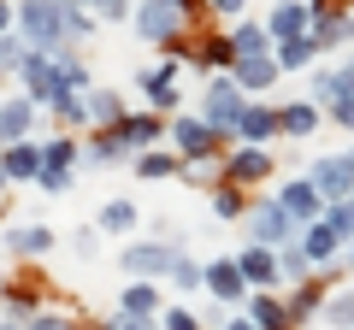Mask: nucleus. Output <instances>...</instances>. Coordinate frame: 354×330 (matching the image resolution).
I'll return each instance as SVG.
<instances>
[{
  "label": "nucleus",
  "instance_id": "4c0bfd02",
  "mask_svg": "<svg viewBox=\"0 0 354 330\" xmlns=\"http://www.w3.org/2000/svg\"><path fill=\"white\" fill-rule=\"evenodd\" d=\"M171 289H183V295H195V289H207V266H195L189 254L171 266Z\"/></svg>",
  "mask_w": 354,
  "mask_h": 330
},
{
  "label": "nucleus",
  "instance_id": "cd10ccee",
  "mask_svg": "<svg viewBox=\"0 0 354 330\" xmlns=\"http://www.w3.org/2000/svg\"><path fill=\"white\" fill-rule=\"evenodd\" d=\"M124 136H118V130H95V136H88V148H83V159L88 165H118V159H124Z\"/></svg>",
  "mask_w": 354,
  "mask_h": 330
},
{
  "label": "nucleus",
  "instance_id": "5701e85b",
  "mask_svg": "<svg viewBox=\"0 0 354 330\" xmlns=\"http://www.w3.org/2000/svg\"><path fill=\"white\" fill-rule=\"evenodd\" d=\"M118 313H142V318H160L165 307H160V289H153L148 278H130V289L118 295Z\"/></svg>",
  "mask_w": 354,
  "mask_h": 330
},
{
  "label": "nucleus",
  "instance_id": "f03ea898",
  "mask_svg": "<svg viewBox=\"0 0 354 330\" xmlns=\"http://www.w3.org/2000/svg\"><path fill=\"white\" fill-rule=\"evenodd\" d=\"M71 53V48H65ZM65 53H30L24 71H18V83H24V95L41 106V113H59L65 101H71V77H65Z\"/></svg>",
  "mask_w": 354,
  "mask_h": 330
},
{
  "label": "nucleus",
  "instance_id": "79ce46f5",
  "mask_svg": "<svg viewBox=\"0 0 354 330\" xmlns=\"http://www.w3.org/2000/svg\"><path fill=\"white\" fill-rule=\"evenodd\" d=\"M53 118H59L65 130H77V124H95V118H88V95H71V101H65Z\"/></svg>",
  "mask_w": 354,
  "mask_h": 330
},
{
  "label": "nucleus",
  "instance_id": "6e6552de",
  "mask_svg": "<svg viewBox=\"0 0 354 330\" xmlns=\"http://www.w3.org/2000/svg\"><path fill=\"white\" fill-rule=\"evenodd\" d=\"M313 189L325 195V206H337V201H354V148L348 153H330V159H313Z\"/></svg>",
  "mask_w": 354,
  "mask_h": 330
},
{
  "label": "nucleus",
  "instance_id": "c03bdc74",
  "mask_svg": "<svg viewBox=\"0 0 354 330\" xmlns=\"http://www.w3.org/2000/svg\"><path fill=\"white\" fill-rule=\"evenodd\" d=\"M165 330H201V313H195V307H165Z\"/></svg>",
  "mask_w": 354,
  "mask_h": 330
},
{
  "label": "nucleus",
  "instance_id": "a18cd8bd",
  "mask_svg": "<svg viewBox=\"0 0 354 330\" xmlns=\"http://www.w3.org/2000/svg\"><path fill=\"white\" fill-rule=\"evenodd\" d=\"M71 248H77V260H95V254H101V224L77 230V236H71Z\"/></svg>",
  "mask_w": 354,
  "mask_h": 330
},
{
  "label": "nucleus",
  "instance_id": "603ef678",
  "mask_svg": "<svg viewBox=\"0 0 354 330\" xmlns=\"http://www.w3.org/2000/svg\"><path fill=\"white\" fill-rule=\"evenodd\" d=\"M6 183H12V177H6V159H0V195H6Z\"/></svg>",
  "mask_w": 354,
  "mask_h": 330
},
{
  "label": "nucleus",
  "instance_id": "4be33fe9",
  "mask_svg": "<svg viewBox=\"0 0 354 330\" xmlns=\"http://www.w3.org/2000/svg\"><path fill=\"white\" fill-rule=\"evenodd\" d=\"M301 283H313V260H307L301 242H295V248H283V254H278V289L290 295V289H301Z\"/></svg>",
  "mask_w": 354,
  "mask_h": 330
},
{
  "label": "nucleus",
  "instance_id": "7ed1b4c3",
  "mask_svg": "<svg viewBox=\"0 0 354 330\" xmlns=\"http://www.w3.org/2000/svg\"><path fill=\"white\" fill-rule=\"evenodd\" d=\"M189 12H195V0H142L130 24H136L142 41H165V48H171V41H183Z\"/></svg>",
  "mask_w": 354,
  "mask_h": 330
},
{
  "label": "nucleus",
  "instance_id": "f257e3e1",
  "mask_svg": "<svg viewBox=\"0 0 354 330\" xmlns=\"http://www.w3.org/2000/svg\"><path fill=\"white\" fill-rule=\"evenodd\" d=\"M18 36L36 53H65L71 48V0H24L18 6Z\"/></svg>",
  "mask_w": 354,
  "mask_h": 330
},
{
  "label": "nucleus",
  "instance_id": "6ab92c4d",
  "mask_svg": "<svg viewBox=\"0 0 354 330\" xmlns=\"http://www.w3.org/2000/svg\"><path fill=\"white\" fill-rule=\"evenodd\" d=\"M177 65H183V59H171V65H153V71H136L142 95H148V101L160 106V113H171V106H177V83H171V77H177Z\"/></svg>",
  "mask_w": 354,
  "mask_h": 330
},
{
  "label": "nucleus",
  "instance_id": "3c124183",
  "mask_svg": "<svg viewBox=\"0 0 354 330\" xmlns=\"http://www.w3.org/2000/svg\"><path fill=\"white\" fill-rule=\"evenodd\" d=\"M218 330H260V324H254L248 313H230V318H218Z\"/></svg>",
  "mask_w": 354,
  "mask_h": 330
},
{
  "label": "nucleus",
  "instance_id": "2f4dec72",
  "mask_svg": "<svg viewBox=\"0 0 354 330\" xmlns=\"http://www.w3.org/2000/svg\"><path fill=\"white\" fill-rule=\"evenodd\" d=\"M278 118H283V136H313L319 130V106H307V101L278 106Z\"/></svg>",
  "mask_w": 354,
  "mask_h": 330
},
{
  "label": "nucleus",
  "instance_id": "9b49d317",
  "mask_svg": "<svg viewBox=\"0 0 354 330\" xmlns=\"http://www.w3.org/2000/svg\"><path fill=\"white\" fill-rule=\"evenodd\" d=\"M272 136H283V118H278V106H260V101H248V113H242V124H236V148H266Z\"/></svg>",
  "mask_w": 354,
  "mask_h": 330
},
{
  "label": "nucleus",
  "instance_id": "f704fd0d",
  "mask_svg": "<svg viewBox=\"0 0 354 330\" xmlns=\"http://www.w3.org/2000/svg\"><path fill=\"white\" fill-rule=\"evenodd\" d=\"M101 230H106V236L136 230V201H106V206H101Z\"/></svg>",
  "mask_w": 354,
  "mask_h": 330
},
{
  "label": "nucleus",
  "instance_id": "864d4df0",
  "mask_svg": "<svg viewBox=\"0 0 354 330\" xmlns=\"http://www.w3.org/2000/svg\"><path fill=\"white\" fill-rule=\"evenodd\" d=\"M319 6H342V0H319Z\"/></svg>",
  "mask_w": 354,
  "mask_h": 330
},
{
  "label": "nucleus",
  "instance_id": "b1692460",
  "mask_svg": "<svg viewBox=\"0 0 354 330\" xmlns=\"http://www.w3.org/2000/svg\"><path fill=\"white\" fill-rule=\"evenodd\" d=\"M354 95V65L348 71H313V101L319 106H337V101H348Z\"/></svg>",
  "mask_w": 354,
  "mask_h": 330
},
{
  "label": "nucleus",
  "instance_id": "423d86ee",
  "mask_svg": "<svg viewBox=\"0 0 354 330\" xmlns=\"http://www.w3.org/2000/svg\"><path fill=\"white\" fill-rule=\"evenodd\" d=\"M177 260H183V248H177V242H130L124 254H118V266L130 271V278H171V266Z\"/></svg>",
  "mask_w": 354,
  "mask_h": 330
},
{
  "label": "nucleus",
  "instance_id": "f3484780",
  "mask_svg": "<svg viewBox=\"0 0 354 330\" xmlns=\"http://www.w3.org/2000/svg\"><path fill=\"white\" fill-rule=\"evenodd\" d=\"M278 71H283L278 53H260V59H236V71H230V77H236L242 95H260V89H272V83H278Z\"/></svg>",
  "mask_w": 354,
  "mask_h": 330
},
{
  "label": "nucleus",
  "instance_id": "e433bc0d",
  "mask_svg": "<svg viewBox=\"0 0 354 330\" xmlns=\"http://www.w3.org/2000/svg\"><path fill=\"white\" fill-rule=\"evenodd\" d=\"M30 53H36V48H30L24 36H0V77H18Z\"/></svg>",
  "mask_w": 354,
  "mask_h": 330
},
{
  "label": "nucleus",
  "instance_id": "a211bd4d",
  "mask_svg": "<svg viewBox=\"0 0 354 330\" xmlns=\"http://www.w3.org/2000/svg\"><path fill=\"white\" fill-rule=\"evenodd\" d=\"M0 159H6V177H12V183H36L41 165H48V153H41V142H12Z\"/></svg>",
  "mask_w": 354,
  "mask_h": 330
},
{
  "label": "nucleus",
  "instance_id": "1a4fd4ad",
  "mask_svg": "<svg viewBox=\"0 0 354 330\" xmlns=\"http://www.w3.org/2000/svg\"><path fill=\"white\" fill-rule=\"evenodd\" d=\"M207 295L213 301H225V307H242L254 295V283H248V271L236 266V254H225V260H213L207 266Z\"/></svg>",
  "mask_w": 354,
  "mask_h": 330
},
{
  "label": "nucleus",
  "instance_id": "5fc2aeb1",
  "mask_svg": "<svg viewBox=\"0 0 354 330\" xmlns=\"http://www.w3.org/2000/svg\"><path fill=\"white\" fill-rule=\"evenodd\" d=\"M348 266H354V242H348Z\"/></svg>",
  "mask_w": 354,
  "mask_h": 330
},
{
  "label": "nucleus",
  "instance_id": "4468645a",
  "mask_svg": "<svg viewBox=\"0 0 354 330\" xmlns=\"http://www.w3.org/2000/svg\"><path fill=\"white\" fill-rule=\"evenodd\" d=\"M242 313H248L260 330H295V318H290V301H283L278 289H254Z\"/></svg>",
  "mask_w": 354,
  "mask_h": 330
},
{
  "label": "nucleus",
  "instance_id": "412c9836",
  "mask_svg": "<svg viewBox=\"0 0 354 330\" xmlns=\"http://www.w3.org/2000/svg\"><path fill=\"white\" fill-rule=\"evenodd\" d=\"M313 36H319V48H337V41L354 36V18L342 6H313Z\"/></svg>",
  "mask_w": 354,
  "mask_h": 330
},
{
  "label": "nucleus",
  "instance_id": "ddd939ff",
  "mask_svg": "<svg viewBox=\"0 0 354 330\" xmlns=\"http://www.w3.org/2000/svg\"><path fill=\"white\" fill-rule=\"evenodd\" d=\"M266 30H272V41L313 36V6H301V0H278V6H272V18H266Z\"/></svg>",
  "mask_w": 354,
  "mask_h": 330
},
{
  "label": "nucleus",
  "instance_id": "8fccbe9b",
  "mask_svg": "<svg viewBox=\"0 0 354 330\" xmlns=\"http://www.w3.org/2000/svg\"><path fill=\"white\" fill-rule=\"evenodd\" d=\"M325 113H330V118H337V124H342V130H354V95H348V101H337V106H325Z\"/></svg>",
  "mask_w": 354,
  "mask_h": 330
},
{
  "label": "nucleus",
  "instance_id": "6e6d98bb",
  "mask_svg": "<svg viewBox=\"0 0 354 330\" xmlns=\"http://www.w3.org/2000/svg\"><path fill=\"white\" fill-rule=\"evenodd\" d=\"M0 148H6V130H0Z\"/></svg>",
  "mask_w": 354,
  "mask_h": 330
},
{
  "label": "nucleus",
  "instance_id": "aec40b11",
  "mask_svg": "<svg viewBox=\"0 0 354 330\" xmlns=\"http://www.w3.org/2000/svg\"><path fill=\"white\" fill-rule=\"evenodd\" d=\"M41 106L30 101V95H12V101H0V130H6V148L12 142H30V118H36Z\"/></svg>",
  "mask_w": 354,
  "mask_h": 330
},
{
  "label": "nucleus",
  "instance_id": "c85d7f7f",
  "mask_svg": "<svg viewBox=\"0 0 354 330\" xmlns=\"http://www.w3.org/2000/svg\"><path fill=\"white\" fill-rule=\"evenodd\" d=\"M283 301H290V318H295V324H301V318L325 313V301H330V295H325V283H301V289H290V295H283Z\"/></svg>",
  "mask_w": 354,
  "mask_h": 330
},
{
  "label": "nucleus",
  "instance_id": "de8ad7c7",
  "mask_svg": "<svg viewBox=\"0 0 354 330\" xmlns=\"http://www.w3.org/2000/svg\"><path fill=\"white\" fill-rule=\"evenodd\" d=\"M207 12L213 18H230V24H242V6H248V0H201Z\"/></svg>",
  "mask_w": 354,
  "mask_h": 330
},
{
  "label": "nucleus",
  "instance_id": "c756f323",
  "mask_svg": "<svg viewBox=\"0 0 354 330\" xmlns=\"http://www.w3.org/2000/svg\"><path fill=\"white\" fill-rule=\"evenodd\" d=\"M6 242H12V254L36 260V254H48V248H53V230H48V224H18Z\"/></svg>",
  "mask_w": 354,
  "mask_h": 330
},
{
  "label": "nucleus",
  "instance_id": "c9c22d12",
  "mask_svg": "<svg viewBox=\"0 0 354 330\" xmlns=\"http://www.w3.org/2000/svg\"><path fill=\"white\" fill-rule=\"evenodd\" d=\"M177 171H183V159H171V153H136V177H153V183H160V177H177Z\"/></svg>",
  "mask_w": 354,
  "mask_h": 330
},
{
  "label": "nucleus",
  "instance_id": "72a5a7b5",
  "mask_svg": "<svg viewBox=\"0 0 354 330\" xmlns=\"http://www.w3.org/2000/svg\"><path fill=\"white\" fill-rule=\"evenodd\" d=\"M319 318H325V330H354V289H337Z\"/></svg>",
  "mask_w": 354,
  "mask_h": 330
},
{
  "label": "nucleus",
  "instance_id": "a878e982",
  "mask_svg": "<svg viewBox=\"0 0 354 330\" xmlns=\"http://www.w3.org/2000/svg\"><path fill=\"white\" fill-rule=\"evenodd\" d=\"M230 48H236V59H260V53H272V30L242 18V24L230 30Z\"/></svg>",
  "mask_w": 354,
  "mask_h": 330
},
{
  "label": "nucleus",
  "instance_id": "dca6fc26",
  "mask_svg": "<svg viewBox=\"0 0 354 330\" xmlns=\"http://www.w3.org/2000/svg\"><path fill=\"white\" fill-rule=\"evenodd\" d=\"M236 266L248 271L254 289H278V248H260V242H248V248L236 254Z\"/></svg>",
  "mask_w": 354,
  "mask_h": 330
},
{
  "label": "nucleus",
  "instance_id": "49530a36",
  "mask_svg": "<svg viewBox=\"0 0 354 330\" xmlns=\"http://www.w3.org/2000/svg\"><path fill=\"white\" fill-rule=\"evenodd\" d=\"M77 6H88V12H101V18H136L130 0H77Z\"/></svg>",
  "mask_w": 354,
  "mask_h": 330
},
{
  "label": "nucleus",
  "instance_id": "09e8293b",
  "mask_svg": "<svg viewBox=\"0 0 354 330\" xmlns=\"http://www.w3.org/2000/svg\"><path fill=\"white\" fill-rule=\"evenodd\" d=\"M83 36H95V18H88V6L71 0V41H83Z\"/></svg>",
  "mask_w": 354,
  "mask_h": 330
},
{
  "label": "nucleus",
  "instance_id": "39448f33",
  "mask_svg": "<svg viewBox=\"0 0 354 330\" xmlns=\"http://www.w3.org/2000/svg\"><path fill=\"white\" fill-rule=\"evenodd\" d=\"M301 236H307V224H295V218L283 213L278 195L248 206V242H260V248H278V254H283V248H295Z\"/></svg>",
  "mask_w": 354,
  "mask_h": 330
},
{
  "label": "nucleus",
  "instance_id": "20e7f679",
  "mask_svg": "<svg viewBox=\"0 0 354 330\" xmlns=\"http://www.w3.org/2000/svg\"><path fill=\"white\" fill-rule=\"evenodd\" d=\"M242 113H248V95L236 89V77H213L207 83V101H201V118L218 130V142H236V124H242Z\"/></svg>",
  "mask_w": 354,
  "mask_h": 330
},
{
  "label": "nucleus",
  "instance_id": "473e14b6",
  "mask_svg": "<svg viewBox=\"0 0 354 330\" xmlns=\"http://www.w3.org/2000/svg\"><path fill=\"white\" fill-rule=\"evenodd\" d=\"M213 218H218V224H236V218H248V201L236 195V183H218V189H213Z\"/></svg>",
  "mask_w": 354,
  "mask_h": 330
},
{
  "label": "nucleus",
  "instance_id": "a19ab883",
  "mask_svg": "<svg viewBox=\"0 0 354 330\" xmlns=\"http://www.w3.org/2000/svg\"><path fill=\"white\" fill-rule=\"evenodd\" d=\"M101 330H165V318H142V313H113V318H101Z\"/></svg>",
  "mask_w": 354,
  "mask_h": 330
},
{
  "label": "nucleus",
  "instance_id": "0eeeda50",
  "mask_svg": "<svg viewBox=\"0 0 354 330\" xmlns=\"http://www.w3.org/2000/svg\"><path fill=\"white\" fill-rule=\"evenodd\" d=\"M171 148H177V159L183 165H195V159H218V130L207 124V118H171Z\"/></svg>",
  "mask_w": 354,
  "mask_h": 330
},
{
  "label": "nucleus",
  "instance_id": "9d476101",
  "mask_svg": "<svg viewBox=\"0 0 354 330\" xmlns=\"http://www.w3.org/2000/svg\"><path fill=\"white\" fill-rule=\"evenodd\" d=\"M278 206L295 218V224H319V218H325V195L313 189V177H290L278 189Z\"/></svg>",
  "mask_w": 354,
  "mask_h": 330
},
{
  "label": "nucleus",
  "instance_id": "bb28decb",
  "mask_svg": "<svg viewBox=\"0 0 354 330\" xmlns=\"http://www.w3.org/2000/svg\"><path fill=\"white\" fill-rule=\"evenodd\" d=\"M118 136H124V148H153V142L165 136V124L153 113H130L124 124H118Z\"/></svg>",
  "mask_w": 354,
  "mask_h": 330
},
{
  "label": "nucleus",
  "instance_id": "7c9ffc66",
  "mask_svg": "<svg viewBox=\"0 0 354 330\" xmlns=\"http://www.w3.org/2000/svg\"><path fill=\"white\" fill-rule=\"evenodd\" d=\"M278 65L283 71H307V65H313V53H319V36H295V41H278Z\"/></svg>",
  "mask_w": 354,
  "mask_h": 330
},
{
  "label": "nucleus",
  "instance_id": "ea45409f",
  "mask_svg": "<svg viewBox=\"0 0 354 330\" xmlns=\"http://www.w3.org/2000/svg\"><path fill=\"white\" fill-rule=\"evenodd\" d=\"M24 330H83V324L71 313H59V307H41L36 318H24Z\"/></svg>",
  "mask_w": 354,
  "mask_h": 330
},
{
  "label": "nucleus",
  "instance_id": "f8f14e48",
  "mask_svg": "<svg viewBox=\"0 0 354 330\" xmlns=\"http://www.w3.org/2000/svg\"><path fill=\"white\" fill-rule=\"evenodd\" d=\"M266 177H272V153L266 148H230L225 153V183L242 189V183H266Z\"/></svg>",
  "mask_w": 354,
  "mask_h": 330
},
{
  "label": "nucleus",
  "instance_id": "37998d69",
  "mask_svg": "<svg viewBox=\"0 0 354 330\" xmlns=\"http://www.w3.org/2000/svg\"><path fill=\"white\" fill-rule=\"evenodd\" d=\"M36 189H41V195H65V189H71V171H59V165H41Z\"/></svg>",
  "mask_w": 354,
  "mask_h": 330
},
{
  "label": "nucleus",
  "instance_id": "58836bf2",
  "mask_svg": "<svg viewBox=\"0 0 354 330\" xmlns=\"http://www.w3.org/2000/svg\"><path fill=\"white\" fill-rule=\"evenodd\" d=\"M41 153H48V165H59V171H71V165L83 159V148H77L71 136H48V142H41Z\"/></svg>",
  "mask_w": 354,
  "mask_h": 330
},
{
  "label": "nucleus",
  "instance_id": "2eb2a0df",
  "mask_svg": "<svg viewBox=\"0 0 354 330\" xmlns=\"http://www.w3.org/2000/svg\"><path fill=\"white\" fill-rule=\"evenodd\" d=\"M301 254L313 260V271H325L330 260L342 254V236H337V224H330V218H319V224H307V236H301Z\"/></svg>",
  "mask_w": 354,
  "mask_h": 330
},
{
  "label": "nucleus",
  "instance_id": "393cba45",
  "mask_svg": "<svg viewBox=\"0 0 354 330\" xmlns=\"http://www.w3.org/2000/svg\"><path fill=\"white\" fill-rule=\"evenodd\" d=\"M88 118H95V124L101 130H118L124 124V95H113V89H88Z\"/></svg>",
  "mask_w": 354,
  "mask_h": 330
}]
</instances>
